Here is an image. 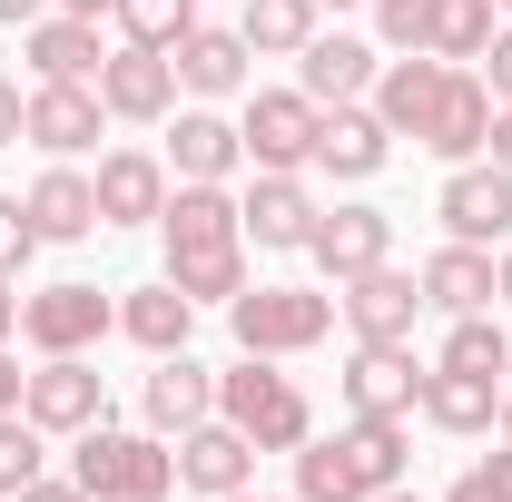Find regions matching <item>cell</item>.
Listing matches in <instances>:
<instances>
[{"instance_id": "6da1fadb", "label": "cell", "mask_w": 512, "mask_h": 502, "mask_svg": "<svg viewBox=\"0 0 512 502\" xmlns=\"http://www.w3.org/2000/svg\"><path fill=\"white\" fill-rule=\"evenodd\" d=\"M158 237H168L178 296H197V306H237L247 296V217H237L227 188H168Z\"/></svg>"}, {"instance_id": "7a4b0ae2", "label": "cell", "mask_w": 512, "mask_h": 502, "mask_svg": "<svg viewBox=\"0 0 512 502\" xmlns=\"http://www.w3.org/2000/svg\"><path fill=\"white\" fill-rule=\"evenodd\" d=\"M404 483V414H355L296 443V502H375Z\"/></svg>"}, {"instance_id": "3957f363", "label": "cell", "mask_w": 512, "mask_h": 502, "mask_svg": "<svg viewBox=\"0 0 512 502\" xmlns=\"http://www.w3.org/2000/svg\"><path fill=\"white\" fill-rule=\"evenodd\" d=\"M69 483L89 502H168L178 493V453L158 434H109V424H89V434H69Z\"/></svg>"}, {"instance_id": "277c9868", "label": "cell", "mask_w": 512, "mask_h": 502, "mask_svg": "<svg viewBox=\"0 0 512 502\" xmlns=\"http://www.w3.org/2000/svg\"><path fill=\"white\" fill-rule=\"evenodd\" d=\"M217 414L256 443V453H296V443L316 434V404H306V384L276 375V355H247V365H227L217 375Z\"/></svg>"}, {"instance_id": "5b68a950", "label": "cell", "mask_w": 512, "mask_h": 502, "mask_svg": "<svg viewBox=\"0 0 512 502\" xmlns=\"http://www.w3.org/2000/svg\"><path fill=\"white\" fill-rule=\"evenodd\" d=\"M227 325H237L247 355H316L325 335H335V296L325 286H247L227 306Z\"/></svg>"}, {"instance_id": "8992f818", "label": "cell", "mask_w": 512, "mask_h": 502, "mask_svg": "<svg viewBox=\"0 0 512 502\" xmlns=\"http://www.w3.org/2000/svg\"><path fill=\"white\" fill-rule=\"evenodd\" d=\"M316 99L306 89H256L247 119H237V138H247V168H266V178H306V158H316Z\"/></svg>"}, {"instance_id": "52a82bcc", "label": "cell", "mask_w": 512, "mask_h": 502, "mask_svg": "<svg viewBox=\"0 0 512 502\" xmlns=\"http://www.w3.org/2000/svg\"><path fill=\"white\" fill-rule=\"evenodd\" d=\"M335 315L355 325V345H414L424 276H404V266L384 256V266H365V276H345V286H335Z\"/></svg>"}, {"instance_id": "ba28073f", "label": "cell", "mask_w": 512, "mask_h": 502, "mask_svg": "<svg viewBox=\"0 0 512 502\" xmlns=\"http://www.w3.org/2000/svg\"><path fill=\"white\" fill-rule=\"evenodd\" d=\"M109 325H119V306H109L99 286H79V276L40 286V296H20V335H30L40 355H89Z\"/></svg>"}, {"instance_id": "9c48e42d", "label": "cell", "mask_w": 512, "mask_h": 502, "mask_svg": "<svg viewBox=\"0 0 512 502\" xmlns=\"http://www.w3.org/2000/svg\"><path fill=\"white\" fill-rule=\"evenodd\" d=\"M20 414L40 424V434H89V424H109V384L89 355H40V375L20 394Z\"/></svg>"}, {"instance_id": "30bf717a", "label": "cell", "mask_w": 512, "mask_h": 502, "mask_svg": "<svg viewBox=\"0 0 512 502\" xmlns=\"http://www.w3.org/2000/svg\"><path fill=\"white\" fill-rule=\"evenodd\" d=\"M434 217H444V237H463V247H493V237H512V168H493V158H463L444 178V197H434Z\"/></svg>"}, {"instance_id": "8fae6325", "label": "cell", "mask_w": 512, "mask_h": 502, "mask_svg": "<svg viewBox=\"0 0 512 502\" xmlns=\"http://www.w3.org/2000/svg\"><path fill=\"white\" fill-rule=\"evenodd\" d=\"M99 109H109V119L158 128L168 109H178V60H168V50H138V40L109 50V60H99Z\"/></svg>"}, {"instance_id": "7c38bea8", "label": "cell", "mask_w": 512, "mask_h": 502, "mask_svg": "<svg viewBox=\"0 0 512 502\" xmlns=\"http://www.w3.org/2000/svg\"><path fill=\"white\" fill-rule=\"evenodd\" d=\"M306 256H316L325 276L345 286V276H365V266H384V256H394V217H384V207H365V197L316 207V237H306Z\"/></svg>"}, {"instance_id": "4fadbf2b", "label": "cell", "mask_w": 512, "mask_h": 502, "mask_svg": "<svg viewBox=\"0 0 512 502\" xmlns=\"http://www.w3.org/2000/svg\"><path fill=\"white\" fill-rule=\"evenodd\" d=\"M168 168H178V188H227V178L247 168L237 119H217V109H168Z\"/></svg>"}, {"instance_id": "5bb4252c", "label": "cell", "mask_w": 512, "mask_h": 502, "mask_svg": "<svg viewBox=\"0 0 512 502\" xmlns=\"http://www.w3.org/2000/svg\"><path fill=\"white\" fill-rule=\"evenodd\" d=\"M178 483H188V493H207V502L247 493V483H256V443L237 434L227 414H207V424H188V434H178Z\"/></svg>"}, {"instance_id": "9a60e30c", "label": "cell", "mask_w": 512, "mask_h": 502, "mask_svg": "<svg viewBox=\"0 0 512 502\" xmlns=\"http://www.w3.org/2000/svg\"><path fill=\"white\" fill-rule=\"evenodd\" d=\"M89 188H99V227H158V217H168V158L109 148Z\"/></svg>"}, {"instance_id": "2e32d148", "label": "cell", "mask_w": 512, "mask_h": 502, "mask_svg": "<svg viewBox=\"0 0 512 502\" xmlns=\"http://www.w3.org/2000/svg\"><path fill=\"white\" fill-rule=\"evenodd\" d=\"M99 79H40L30 89V148H50V158H79V148H99Z\"/></svg>"}, {"instance_id": "e0dca14e", "label": "cell", "mask_w": 512, "mask_h": 502, "mask_svg": "<svg viewBox=\"0 0 512 502\" xmlns=\"http://www.w3.org/2000/svg\"><path fill=\"white\" fill-rule=\"evenodd\" d=\"M384 158H394V128H384L375 109L345 99V109H325V119H316V158H306V168H325L335 188H365Z\"/></svg>"}, {"instance_id": "ac0fdd59", "label": "cell", "mask_w": 512, "mask_h": 502, "mask_svg": "<svg viewBox=\"0 0 512 502\" xmlns=\"http://www.w3.org/2000/svg\"><path fill=\"white\" fill-rule=\"evenodd\" d=\"M414 148H434V158H483L493 148V89L473 79V69H444V99H434V119H424V138Z\"/></svg>"}, {"instance_id": "d6986e66", "label": "cell", "mask_w": 512, "mask_h": 502, "mask_svg": "<svg viewBox=\"0 0 512 502\" xmlns=\"http://www.w3.org/2000/svg\"><path fill=\"white\" fill-rule=\"evenodd\" d=\"M237 217H247V237L266 256H296L306 237H316V197H306V178H266V168H256V188L237 197Z\"/></svg>"}, {"instance_id": "ffe728a7", "label": "cell", "mask_w": 512, "mask_h": 502, "mask_svg": "<svg viewBox=\"0 0 512 502\" xmlns=\"http://www.w3.org/2000/svg\"><path fill=\"white\" fill-rule=\"evenodd\" d=\"M414 394H424L414 345H355V365H345V414H414Z\"/></svg>"}, {"instance_id": "44dd1931", "label": "cell", "mask_w": 512, "mask_h": 502, "mask_svg": "<svg viewBox=\"0 0 512 502\" xmlns=\"http://www.w3.org/2000/svg\"><path fill=\"white\" fill-rule=\"evenodd\" d=\"M414 414L434 434H493L503 424V375H453V365H434L424 394H414Z\"/></svg>"}, {"instance_id": "7402d4cb", "label": "cell", "mask_w": 512, "mask_h": 502, "mask_svg": "<svg viewBox=\"0 0 512 502\" xmlns=\"http://www.w3.org/2000/svg\"><path fill=\"white\" fill-rule=\"evenodd\" d=\"M296 89H306L316 109H345V99H365V89H375V50H365V40H345V30H316V40L296 50Z\"/></svg>"}, {"instance_id": "603a6c76", "label": "cell", "mask_w": 512, "mask_h": 502, "mask_svg": "<svg viewBox=\"0 0 512 502\" xmlns=\"http://www.w3.org/2000/svg\"><path fill=\"white\" fill-rule=\"evenodd\" d=\"M20 60H30V79H99V20H69V10H40L30 30H20Z\"/></svg>"}, {"instance_id": "cb8c5ba5", "label": "cell", "mask_w": 512, "mask_h": 502, "mask_svg": "<svg viewBox=\"0 0 512 502\" xmlns=\"http://www.w3.org/2000/svg\"><path fill=\"white\" fill-rule=\"evenodd\" d=\"M138 404H148V424H158V434H188V424L217 414V375L178 345V355H158V375L138 384Z\"/></svg>"}, {"instance_id": "d4e9b609", "label": "cell", "mask_w": 512, "mask_h": 502, "mask_svg": "<svg viewBox=\"0 0 512 502\" xmlns=\"http://www.w3.org/2000/svg\"><path fill=\"white\" fill-rule=\"evenodd\" d=\"M20 207H30V227H40V247H79V237H99V188H89L79 168H40Z\"/></svg>"}, {"instance_id": "484cf974", "label": "cell", "mask_w": 512, "mask_h": 502, "mask_svg": "<svg viewBox=\"0 0 512 502\" xmlns=\"http://www.w3.org/2000/svg\"><path fill=\"white\" fill-rule=\"evenodd\" d=\"M168 60H178V89H197V99H237L256 50H247V30H207V20H197Z\"/></svg>"}, {"instance_id": "4316f807", "label": "cell", "mask_w": 512, "mask_h": 502, "mask_svg": "<svg viewBox=\"0 0 512 502\" xmlns=\"http://www.w3.org/2000/svg\"><path fill=\"white\" fill-rule=\"evenodd\" d=\"M434 99H444V60L404 50V60H384V69H375V119L394 128V138H424V119H434Z\"/></svg>"}, {"instance_id": "83f0119b", "label": "cell", "mask_w": 512, "mask_h": 502, "mask_svg": "<svg viewBox=\"0 0 512 502\" xmlns=\"http://www.w3.org/2000/svg\"><path fill=\"white\" fill-rule=\"evenodd\" d=\"M188 325H197V296H178V276L128 286V296H119V335H128V345H148V355H178Z\"/></svg>"}, {"instance_id": "f1b7e54d", "label": "cell", "mask_w": 512, "mask_h": 502, "mask_svg": "<svg viewBox=\"0 0 512 502\" xmlns=\"http://www.w3.org/2000/svg\"><path fill=\"white\" fill-rule=\"evenodd\" d=\"M424 306H444V315H483V306H493V247H463V237H444V247L424 256Z\"/></svg>"}, {"instance_id": "f546056e", "label": "cell", "mask_w": 512, "mask_h": 502, "mask_svg": "<svg viewBox=\"0 0 512 502\" xmlns=\"http://www.w3.org/2000/svg\"><path fill=\"white\" fill-rule=\"evenodd\" d=\"M237 30H247L256 60H296V50L325 30V10H316V0H247V10H237Z\"/></svg>"}, {"instance_id": "4dcf8cb0", "label": "cell", "mask_w": 512, "mask_h": 502, "mask_svg": "<svg viewBox=\"0 0 512 502\" xmlns=\"http://www.w3.org/2000/svg\"><path fill=\"white\" fill-rule=\"evenodd\" d=\"M493 0H434V30H424V60H444V69H463V60H483L493 50Z\"/></svg>"}, {"instance_id": "1f68e13d", "label": "cell", "mask_w": 512, "mask_h": 502, "mask_svg": "<svg viewBox=\"0 0 512 502\" xmlns=\"http://www.w3.org/2000/svg\"><path fill=\"white\" fill-rule=\"evenodd\" d=\"M444 365H453V375H512V335L493 325V315H453Z\"/></svg>"}, {"instance_id": "d6a6232c", "label": "cell", "mask_w": 512, "mask_h": 502, "mask_svg": "<svg viewBox=\"0 0 512 502\" xmlns=\"http://www.w3.org/2000/svg\"><path fill=\"white\" fill-rule=\"evenodd\" d=\"M40 473H50V434L30 414H0V502H20Z\"/></svg>"}, {"instance_id": "836d02e7", "label": "cell", "mask_w": 512, "mask_h": 502, "mask_svg": "<svg viewBox=\"0 0 512 502\" xmlns=\"http://www.w3.org/2000/svg\"><path fill=\"white\" fill-rule=\"evenodd\" d=\"M119 30L138 40V50H178L197 30V0H119Z\"/></svg>"}, {"instance_id": "e575fe53", "label": "cell", "mask_w": 512, "mask_h": 502, "mask_svg": "<svg viewBox=\"0 0 512 502\" xmlns=\"http://www.w3.org/2000/svg\"><path fill=\"white\" fill-rule=\"evenodd\" d=\"M424 30H434V0H375V40L384 50H424Z\"/></svg>"}, {"instance_id": "d590c367", "label": "cell", "mask_w": 512, "mask_h": 502, "mask_svg": "<svg viewBox=\"0 0 512 502\" xmlns=\"http://www.w3.org/2000/svg\"><path fill=\"white\" fill-rule=\"evenodd\" d=\"M30 256H40V227H30V207H20V197H0V276H20Z\"/></svg>"}, {"instance_id": "8d00e7d4", "label": "cell", "mask_w": 512, "mask_h": 502, "mask_svg": "<svg viewBox=\"0 0 512 502\" xmlns=\"http://www.w3.org/2000/svg\"><path fill=\"white\" fill-rule=\"evenodd\" d=\"M483 89H493V109H512V30H493V50H483Z\"/></svg>"}, {"instance_id": "74e56055", "label": "cell", "mask_w": 512, "mask_h": 502, "mask_svg": "<svg viewBox=\"0 0 512 502\" xmlns=\"http://www.w3.org/2000/svg\"><path fill=\"white\" fill-rule=\"evenodd\" d=\"M30 138V99H20V79L0 69V148H20Z\"/></svg>"}, {"instance_id": "f35d334b", "label": "cell", "mask_w": 512, "mask_h": 502, "mask_svg": "<svg viewBox=\"0 0 512 502\" xmlns=\"http://www.w3.org/2000/svg\"><path fill=\"white\" fill-rule=\"evenodd\" d=\"M473 483H483L493 502H512V434H503V453H493V463H473Z\"/></svg>"}, {"instance_id": "ab89813d", "label": "cell", "mask_w": 512, "mask_h": 502, "mask_svg": "<svg viewBox=\"0 0 512 502\" xmlns=\"http://www.w3.org/2000/svg\"><path fill=\"white\" fill-rule=\"evenodd\" d=\"M20 394H30V375L10 365V345H0V414H20Z\"/></svg>"}, {"instance_id": "60d3db41", "label": "cell", "mask_w": 512, "mask_h": 502, "mask_svg": "<svg viewBox=\"0 0 512 502\" xmlns=\"http://www.w3.org/2000/svg\"><path fill=\"white\" fill-rule=\"evenodd\" d=\"M493 168H512V109H493V148H483Z\"/></svg>"}, {"instance_id": "b9f144b4", "label": "cell", "mask_w": 512, "mask_h": 502, "mask_svg": "<svg viewBox=\"0 0 512 502\" xmlns=\"http://www.w3.org/2000/svg\"><path fill=\"white\" fill-rule=\"evenodd\" d=\"M20 502H89V493H79V483H50V473H40V483H30Z\"/></svg>"}, {"instance_id": "7bdbcfd3", "label": "cell", "mask_w": 512, "mask_h": 502, "mask_svg": "<svg viewBox=\"0 0 512 502\" xmlns=\"http://www.w3.org/2000/svg\"><path fill=\"white\" fill-rule=\"evenodd\" d=\"M20 335V296H10V276H0V345Z\"/></svg>"}, {"instance_id": "ee69618b", "label": "cell", "mask_w": 512, "mask_h": 502, "mask_svg": "<svg viewBox=\"0 0 512 502\" xmlns=\"http://www.w3.org/2000/svg\"><path fill=\"white\" fill-rule=\"evenodd\" d=\"M40 10H50V0H0V20H20V30H30Z\"/></svg>"}, {"instance_id": "f6af8a7d", "label": "cell", "mask_w": 512, "mask_h": 502, "mask_svg": "<svg viewBox=\"0 0 512 502\" xmlns=\"http://www.w3.org/2000/svg\"><path fill=\"white\" fill-rule=\"evenodd\" d=\"M50 10H69V20H99V10H119V0H50Z\"/></svg>"}, {"instance_id": "bcb514c9", "label": "cell", "mask_w": 512, "mask_h": 502, "mask_svg": "<svg viewBox=\"0 0 512 502\" xmlns=\"http://www.w3.org/2000/svg\"><path fill=\"white\" fill-rule=\"evenodd\" d=\"M444 502H493V493H483V483H473V473H463V483H453V493Z\"/></svg>"}, {"instance_id": "7dc6e473", "label": "cell", "mask_w": 512, "mask_h": 502, "mask_svg": "<svg viewBox=\"0 0 512 502\" xmlns=\"http://www.w3.org/2000/svg\"><path fill=\"white\" fill-rule=\"evenodd\" d=\"M493 296H503V306H512V256H503V266H493Z\"/></svg>"}, {"instance_id": "c3c4849f", "label": "cell", "mask_w": 512, "mask_h": 502, "mask_svg": "<svg viewBox=\"0 0 512 502\" xmlns=\"http://www.w3.org/2000/svg\"><path fill=\"white\" fill-rule=\"evenodd\" d=\"M316 10H375V0H316Z\"/></svg>"}, {"instance_id": "681fc988", "label": "cell", "mask_w": 512, "mask_h": 502, "mask_svg": "<svg viewBox=\"0 0 512 502\" xmlns=\"http://www.w3.org/2000/svg\"><path fill=\"white\" fill-rule=\"evenodd\" d=\"M375 502H424V493H404V483H394V493H375Z\"/></svg>"}, {"instance_id": "f907efd6", "label": "cell", "mask_w": 512, "mask_h": 502, "mask_svg": "<svg viewBox=\"0 0 512 502\" xmlns=\"http://www.w3.org/2000/svg\"><path fill=\"white\" fill-rule=\"evenodd\" d=\"M503 434H512V375H503Z\"/></svg>"}, {"instance_id": "816d5d0a", "label": "cell", "mask_w": 512, "mask_h": 502, "mask_svg": "<svg viewBox=\"0 0 512 502\" xmlns=\"http://www.w3.org/2000/svg\"><path fill=\"white\" fill-rule=\"evenodd\" d=\"M227 502H266V493H227Z\"/></svg>"}, {"instance_id": "f5cc1de1", "label": "cell", "mask_w": 512, "mask_h": 502, "mask_svg": "<svg viewBox=\"0 0 512 502\" xmlns=\"http://www.w3.org/2000/svg\"><path fill=\"white\" fill-rule=\"evenodd\" d=\"M493 10H503V20H512V0H493Z\"/></svg>"}]
</instances>
